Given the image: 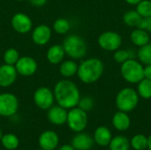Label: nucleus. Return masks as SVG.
Returning <instances> with one entry per match:
<instances>
[{
	"label": "nucleus",
	"instance_id": "obj_28",
	"mask_svg": "<svg viewBox=\"0 0 151 150\" xmlns=\"http://www.w3.org/2000/svg\"><path fill=\"white\" fill-rule=\"evenodd\" d=\"M19 57H20L19 52L15 48L7 49L3 55V59L4 64L11 65H15Z\"/></svg>",
	"mask_w": 151,
	"mask_h": 150
},
{
	"label": "nucleus",
	"instance_id": "obj_1",
	"mask_svg": "<svg viewBox=\"0 0 151 150\" xmlns=\"http://www.w3.org/2000/svg\"><path fill=\"white\" fill-rule=\"evenodd\" d=\"M53 93L57 104L66 110L77 107L81 99L79 88L73 81L68 79L58 81L54 87Z\"/></svg>",
	"mask_w": 151,
	"mask_h": 150
},
{
	"label": "nucleus",
	"instance_id": "obj_30",
	"mask_svg": "<svg viewBox=\"0 0 151 150\" xmlns=\"http://www.w3.org/2000/svg\"><path fill=\"white\" fill-rule=\"evenodd\" d=\"M113 58L119 64H122L128 59L134 58V50H120V49H119L116 51H114Z\"/></svg>",
	"mask_w": 151,
	"mask_h": 150
},
{
	"label": "nucleus",
	"instance_id": "obj_17",
	"mask_svg": "<svg viewBox=\"0 0 151 150\" xmlns=\"http://www.w3.org/2000/svg\"><path fill=\"white\" fill-rule=\"evenodd\" d=\"M65 52L62 44H54L50 46L46 52V58L51 65H59L64 61Z\"/></svg>",
	"mask_w": 151,
	"mask_h": 150
},
{
	"label": "nucleus",
	"instance_id": "obj_41",
	"mask_svg": "<svg viewBox=\"0 0 151 150\" xmlns=\"http://www.w3.org/2000/svg\"><path fill=\"white\" fill-rule=\"evenodd\" d=\"M37 150H43V149H37Z\"/></svg>",
	"mask_w": 151,
	"mask_h": 150
},
{
	"label": "nucleus",
	"instance_id": "obj_18",
	"mask_svg": "<svg viewBox=\"0 0 151 150\" xmlns=\"http://www.w3.org/2000/svg\"><path fill=\"white\" fill-rule=\"evenodd\" d=\"M93 138H94V141L98 146L106 147V146H109L112 139V134L108 127L99 126L96 129Z\"/></svg>",
	"mask_w": 151,
	"mask_h": 150
},
{
	"label": "nucleus",
	"instance_id": "obj_12",
	"mask_svg": "<svg viewBox=\"0 0 151 150\" xmlns=\"http://www.w3.org/2000/svg\"><path fill=\"white\" fill-rule=\"evenodd\" d=\"M51 35H52V29L48 25L42 24V25H38L33 29L31 38L35 45L44 46L47 43H49V42L51 39Z\"/></svg>",
	"mask_w": 151,
	"mask_h": 150
},
{
	"label": "nucleus",
	"instance_id": "obj_39",
	"mask_svg": "<svg viewBox=\"0 0 151 150\" xmlns=\"http://www.w3.org/2000/svg\"><path fill=\"white\" fill-rule=\"evenodd\" d=\"M2 136H3V134H2V130H1V128H0V141H1Z\"/></svg>",
	"mask_w": 151,
	"mask_h": 150
},
{
	"label": "nucleus",
	"instance_id": "obj_29",
	"mask_svg": "<svg viewBox=\"0 0 151 150\" xmlns=\"http://www.w3.org/2000/svg\"><path fill=\"white\" fill-rule=\"evenodd\" d=\"M130 145L134 150H145L148 149V137L143 134H136L132 138Z\"/></svg>",
	"mask_w": 151,
	"mask_h": 150
},
{
	"label": "nucleus",
	"instance_id": "obj_15",
	"mask_svg": "<svg viewBox=\"0 0 151 150\" xmlns=\"http://www.w3.org/2000/svg\"><path fill=\"white\" fill-rule=\"evenodd\" d=\"M67 110L60 105H52L47 112L48 120L56 126H62L66 123L67 120Z\"/></svg>",
	"mask_w": 151,
	"mask_h": 150
},
{
	"label": "nucleus",
	"instance_id": "obj_36",
	"mask_svg": "<svg viewBox=\"0 0 151 150\" xmlns=\"http://www.w3.org/2000/svg\"><path fill=\"white\" fill-rule=\"evenodd\" d=\"M58 150H75V149H74L72 145L65 144V145H63L62 147H60V149Z\"/></svg>",
	"mask_w": 151,
	"mask_h": 150
},
{
	"label": "nucleus",
	"instance_id": "obj_13",
	"mask_svg": "<svg viewBox=\"0 0 151 150\" xmlns=\"http://www.w3.org/2000/svg\"><path fill=\"white\" fill-rule=\"evenodd\" d=\"M18 72L14 65L4 64L0 65V88H9L17 80Z\"/></svg>",
	"mask_w": 151,
	"mask_h": 150
},
{
	"label": "nucleus",
	"instance_id": "obj_40",
	"mask_svg": "<svg viewBox=\"0 0 151 150\" xmlns=\"http://www.w3.org/2000/svg\"><path fill=\"white\" fill-rule=\"evenodd\" d=\"M15 1H17V2H23V1H26V0H15Z\"/></svg>",
	"mask_w": 151,
	"mask_h": 150
},
{
	"label": "nucleus",
	"instance_id": "obj_5",
	"mask_svg": "<svg viewBox=\"0 0 151 150\" xmlns=\"http://www.w3.org/2000/svg\"><path fill=\"white\" fill-rule=\"evenodd\" d=\"M139 97L140 96L135 89L132 88H125L118 93L115 103L119 111L128 113L137 107Z\"/></svg>",
	"mask_w": 151,
	"mask_h": 150
},
{
	"label": "nucleus",
	"instance_id": "obj_26",
	"mask_svg": "<svg viewBox=\"0 0 151 150\" xmlns=\"http://www.w3.org/2000/svg\"><path fill=\"white\" fill-rule=\"evenodd\" d=\"M71 28V23L67 19L65 18H58L57 19L52 26V29L55 33L58 34H65L69 32Z\"/></svg>",
	"mask_w": 151,
	"mask_h": 150
},
{
	"label": "nucleus",
	"instance_id": "obj_42",
	"mask_svg": "<svg viewBox=\"0 0 151 150\" xmlns=\"http://www.w3.org/2000/svg\"><path fill=\"white\" fill-rule=\"evenodd\" d=\"M105 150H111V149H105Z\"/></svg>",
	"mask_w": 151,
	"mask_h": 150
},
{
	"label": "nucleus",
	"instance_id": "obj_11",
	"mask_svg": "<svg viewBox=\"0 0 151 150\" xmlns=\"http://www.w3.org/2000/svg\"><path fill=\"white\" fill-rule=\"evenodd\" d=\"M14 66L18 74L24 77H29L37 72L38 64L34 57L29 56H23L19 58Z\"/></svg>",
	"mask_w": 151,
	"mask_h": 150
},
{
	"label": "nucleus",
	"instance_id": "obj_14",
	"mask_svg": "<svg viewBox=\"0 0 151 150\" xmlns=\"http://www.w3.org/2000/svg\"><path fill=\"white\" fill-rule=\"evenodd\" d=\"M59 143L58 133L52 130H47L41 133L38 139L40 149L43 150H55Z\"/></svg>",
	"mask_w": 151,
	"mask_h": 150
},
{
	"label": "nucleus",
	"instance_id": "obj_2",
	"mask_svg": "<svg viewBox=\"0 0 151 150\" xmlns=\"http://www.w3.org/2000/svg\"><path fill=\"white\" fill-rule=\"evenodd\" d=\"M104 65L97 57H89L83 60L78 66L77 76L85 84L96 82L103 75Z\"/></svg>",
	"mask_w": 151,
	"mask_h": 150
},
{
	"label": "nucleus",
	"instance_id": "obj_27",
	"mask_svg": "<svg viewBox=\"0 0 151 150\" xmlns=\"http://www.w3.org/2000/svg\"><path fill=\"white\" fill-rule=\"evenodd\" d=\"M137 57L142 65H151V42L139 48L137 51Z\"/></svg>",
	"mask_w": 151,
	"mask_h": 150
},
{
	"label": "nucleus",
	"instance_id": "obj_22",
	"mask_svg": "<svg viewBox=\"0 0 151 150\" xmlns=\"http://www.w3.org/2000/svg\"><path fill=\"white\" fill-rule=\"evenodd\" d=\"M142 20V17L138 13L136 10H130L127 11L123 16L124 23L132 27H138Z\"/></svg>",
	"mask_w": 151,
	"mask_h": 150
},
{
	"label": "nucleus",
	"instance_id": "obj_8",
	"mask_svg": "<svg viewBox=\"0 0 151 150\" xmlns=\"http://www.w3.org/2000/svg\"><path fill=\"white\" fill-rule=\"evenodd\" d=\"M98 45L105 51H116L122 44L121 35L113 31H105L98 37Z\"/></svg>",
	"mask_w": 151,
	"mask_h": 150
},
{
	"label": "nucleus",
	"instance_id": "obj_4",
	"mask_svg": "<svg viewBox=\"0 0 151 150\" xmlns=\"http://www.w3.org/2000/svg\"><path fill=\"white\" fill-rule=\"evenodd\" d=\"M120 73L127 82L137 84L144 78V66L135 58H131L121 64Z\"/></svg>",
	"mask_w": 151,
	"mask_h": 150
},
{
	"label": "nucleus",
	"instance_id": "obj_9",
	"mask_svg": "<svg viewBox=\"0 0 151 150\" xmlns=\"http://www.w3.org/2000/svg\"><path fill=\"white\" fill-rule=\"evenodd\" d=\"M33 100L39 109L48 111L52 105H54L55 96L53 90L48 87H40L34 92Z\"/></svg>",
	"mask_w": 151,
	"mask_h": 150
},
{
	"label": "nucleus",
	"instance_id": "obj_6",
	"mask_svg": "<svg viewBox=\"0 0 151 150\" xmlns=\"http://www.w3.org/2000/svg\"><path fill=\"white\" fill-rule=\"evenodd\" d=\"M88 118L87 112L78 106L70 109L67 113L66 124L68 127L74 133L83 132L88 126Z\"/></svg>",
	"mask_w": 151,
	"mask_h": 150
},
{
	"label": "nucleus",
	"instance_id": "obj_3",
	"mask_svg": "<svg viewBox=\"0 0 151 150\" xmlns=\"http://www.w3.org/2000/svg\"><path fill=\"white\" fill-rule=\"evenodd\" d=\"M62 46L65 55L74 60L83 58L88 50L85 40L81 36L75 34L66 36L63 41Z\"/></svg>",
	"mask_w": 151,
	"mask_h": 150
},
{
	"label": "nucleus",
	"instance_id": "obj_24",
	"mask_svg": "<svg viewBox=\"0 0 151 150\" xmlns=\"http://www.w3.org/2000/svg\"><path fill=\"white\" fill-rule=\"evenodd\" d=\"M137 93L143 99L151 98V80L143 78L137 83Z\"/></svg>",
	"mask_w": 151,
	"mask_h": 150
},
{
	"label": "nucleus",
	"instance_id": "obj_19",
	"mask_svg": "<svg viewBox=\"0 0 151 150\" xmlns=\"http://www.w3.org/2000/svg\"><path fill=\"white\" fill-rule=\"evenodd\" d=\"M112 125L115 129L120 132L127 131L131 125V119L127 112L119 111L116 112L112 118Z\"/></svg>",
	"mask_w": 151,
	"mask_h": 150
},
{
	"label": "nucleus",
	"instance_id": "obj_38",
	"mask_svg": "<svg viewBox=\"0 0 151 150\" xmlns=\"http://www.w3.org/2000/svg\"><path fill=\"white\" fill-rule=\"evenodd\" d=\"M148 149L151 150V134L148 137Z\"/></svg>",
	"mask_w": 151,
	"mask_h": 150
},
{
	"label": "nucleus",
	"instance_id": "obj_35",
	"mask_svg": "<svg viewBox=\"0 0 151 150\" xmlns=\"http://www.w3.org/2000/svg\"><path fill=\"white\" fill-rule=\"evenodd\" d=\"M144 78L151 80V65L144 66Z\"/></svg>",
	"mask_w": 151,
	"mask_h": 150
},
{
	"label": "nucleus",
	"instance_id": "obj_25",
	"mask_svg": "<svg viewBox=\"0 0 151 150\" xmlns=\"http://www.w3.org/2000/svg\"><path fill=\"white\" fill-rule=\"evenodd\" d=\"M0 142L2 143L3 147L8 150L16 149L19 145V138L13 133H6L2 136Z\"/></svg>",
	"mask_w": 151,
	"mask_h": 150
},
{
	"label": "nucleus",
	"instance_id": "obj_10",
	"mask_svg": "<svg viewBox=\"0 0 151 150\" xmlns=\"http://www.w3.org/2000/svg\"><path fill=\"white\" fill-rule=\"evenodd\" d=\"M11 25L15 32L21 34H27L33 29V21L31 18L24 12L15 13L12 17Z\"/></svg>",
	"mask_w": 151,
	"mask_h": 150
},
{
	"label": "nucleus",
	"instance_id": "obj_16",
	"mask_svg": "<svg viewBox=\"0 0 151 150\" xmlns=\"http://www.w3.org/2000/svg\"><path fill=\"white\" fill-rule=\"evenodd\" d=\"M94 138L85 133H77L72 140V146L75 150H90L94 145Z\"/></svg>",
	"mask_w": 151,
	"mask_h": 150
},
{
	"label": "nucleus",
	"instance_id": "obj_37",
	"mask_svg": "<svg viewBox=\"0 0 151 150\" xmlns=\"http://www.w3.org/2000/svg\"><path fill=\"white\" fill-rule=\"evenodd\" d=\"M127 4H131V5H136L138 3H140L142 0H125Z\"/></svg>",
	"mask_w": 151,
	"mask_h": 150
},
{
	"label": "nucleus",
	"instance_id": "obj_34",
	"mask_svg": "<svg viewBox=\"0 0 151 150\" xmlns=\"http://www.w3.org/2000/svg\"><path fill=\"white\" fill-rule=\"evenodd\" d=\"M29 3L34 5V6H36V7H41V6H43L48 0H28Z\"/></svg>",
	"mask_w": 151,
	"mask_h": 150
},
{
	"label": "nucleus",
	"instance_id": "obj_20",
	"mask_svg": "<svg viewBox=\"0 0 151 150\" xmlns=\"http://www.w3.org/2000/svg\"><path fill=\"white\" fill-rule=\"evenodd\" d=\"M130 39L131 42L139 48L148 44L150 42V33L140 27H136V29L132 31L130 34Z\"/></svg>",
	"mask_w": 151,
	"mask_h": 150
},
{
	"label": "nucleus",
	"instance_id": "obj_31",
	"mask_svg": "<svg viewBox=\"0 0 151 150\" xmlns=\"http://www.w3.org/2000/svg\"><path fill=\"white\" fill-rule=\"evenodd\" d=\"M136 11L142 18L151 16V0H142L136 4Z\"/></svg>",
	"mask_w": 151,
	"mask_h": 150
},
{
	"label": "nucleus",
	"instance_id": "obj_32",
	"mask_svg": "<svg viewBox=\"0 0 151 150\" xmlns=\"http://www.w3.org/2000/svg\"><path fill=\"white\" fill-rule=\"evenodd\" d=\"M94 99L91 97V96H83V97H81L80 101H79V103H78V107L81 108V110H83L84 111L88 112L89 111H91L94 107Z\"/></svg>",
	"mask_w": 151,
	"mask_h": 150
},
{
	"label": "nucleus",
	"instance_id": "obj_23",
	"mask_svg": "<svg viewBox=\"0 0 151 150\" xmlns=\"http://www.w3.org/2000/svg\"><path fill=\"white\" fill-rule=\"evenodd\" d=\"M111 150H129L131 145L129 140L123 135H118L111 139L109 144Z\"/></svg>",
	"mask_w": 151,
	"mask_h": 150
},
{
	"label": "nucleus",
	"instance_id": "obj_33",
	"mask_svg": "<svg viewBox=\"0 0 151 150\" xmlns=\"http://www.w3.org/2000/svg\"><path fill=\"white\" fill-rule=\"evenodd\" d=\"M138 27L142 28L148 31L149 33H151V16L148 18H142V20Z\"/></svg>",
	"mask_w": 151,
	"mask_h": 150
},
{
	"label": "nucleus",
	"instance_id": "obj_21",
	"mask_svg": "<svg viewBox=\"0 0 151 150\" xmlns=\"http://www.w3.org/2000/svg\"><path fill=\"white\" fill-rule=\"evenodd\" d=\"M59 65V73L62 77L67 79L77 74L79 65L74 61V59L64 60Z\"/></svg>",
	"mask_w": 151,
	"mask_h": 150
},
{
	"label": "nucleus",
	"instance_id": "obj_7",
	"mask_svg": "<svg viewBox=\"0 0 151 150\" xmlns=\"http://www.w3.org/2000/svg\"><path fill=\"white\" fill-rule=\"evenodd\" d=\"M19 109V100L17 96L9 92L0 94V116L10 118L14 116Z\"/></svg>",
	"mask_w": 151,
	"mask_h": 150
}]
</instances>
